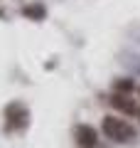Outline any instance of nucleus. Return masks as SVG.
Masks as SVG:
<instances>
[{
	"label": "nucleus",
	"mask_w": 140,
	"mask_h": 148,
	"mask_svg": "<svg viewBox=\"0 0 140 148\" xmlns=\"http://www.w3.org/2000/svg\"><path fill=\"white\" fill-rule=\"evenodd\" d=\"M22 17H27V20H35V22H42L47 17V8L42 5V3H30V5H22Z\"/></svg>",
	"instance_id": "5"
},
{
	"label": "nucleus",
	"mask_w": 140,
	"mask_h": 148,
	"mask_svg": "<svg viewBox=\"0 0 140 148\" xmlns=\"http://www.w3.org/2000/svg\"><path fill=\"white\" fill-rule=\"evenodd\" d=\"M133 91H138V84H135V79H130V77H118V79H113V94L133 96Z\"/></svg>",
	"instance_id": "6"
},
{
	"label": "nucleus",
	"mask_w": 140,
	"mask_h": 148,
	"mask_svg": "<svg viewBox=\"0 0 140 148\" xmlns=\"http://www.w3.org/2000/svg\"><path fill=\"white\" fill-rule=\"evenodd\" d=\"M138 96H140V86H138Z\"/></svg>",
	"instance_id": "7"
},
{
	"label": "nucleus",
	"mask_w": 140,
	"mask_h": 148,
	"mask_svg": "<svg viewBox=\"0 0 140 148\" xmlns=\"http://www.w3.org/2000/svg\"><path fill=\"white\" fill-rule=\"evenodd\" d=\"M27 121H30V109H27L22 101H10V104L5 106V126L7 131H20V128L27 126Z\"/></svg>",
	"instance_id": "2"
},
{
	"label": "nucleus",
	"mask_w": 140,
	"mask_h": 148,
	"mask_svg": "<svg viewBox=\"0 0 140 148\" xmlns=\"http://www.w3.org/2000/svg\"><path fill=\"white\" fill-rule=\"evenodd\" d=\"M101 131H103V136L108 138V141H113V143H133L135 138H138V131L133 128V123L125 121V119L113 116V114L103 116Z\"/></svg>",
	"instance_id": "1"
},
{
	"label": "nucleus",
	"mask_w": 140,
	"mask_h": 148,
	"mask_svg": "<svg viewBox=\"0 0 140 148\" xmlns=\"http://www.w3.org/2000/svg\"><path fill=\"white\" fill-rule=\"evenodd\" d=\"M111 106H113L116 111H120V114H125V116H138V111H140V106L135 104L130 96H125V94H111Z\"/></svg>",
	"instance_id": "4"
},
{
	"label": "nucleus",
	"mask_w": 140,
	"mask_h": 148,
	"mask_svg": "<svg viewBox=\"0 0 140 148\" xmlns=\"http://www.w3.org/2000/svg\"><path fill=\"white\" fill-rule=\"evenodd\" d=\"M138 119H140V111H138Z\"/></svg>",
	"instance_id": "8"
},
{
	"label": "nucleus",
	"mask_w": 140,
	"mask_h": 148,
	"mask_svg": "<svg viewBox=\"0 0 140 148\" xmlns=\"http://www.w3.org/2000/svg\"><path fill=\"white\" fill-rule=\"evenodd\" d=\"M74 141L79 148H96L99 146V131L88 123H79L74 128Z\"/></svg>",
	"instance_id": "3"
}]
</instances>
